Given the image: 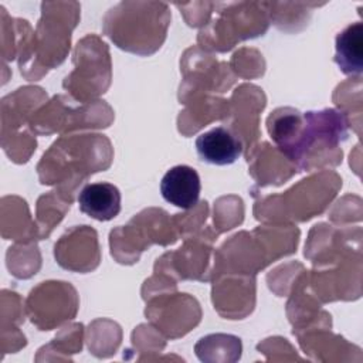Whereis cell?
<instances>
[{"label":"cell","mask_w":363,"mask_h":363,"mask_svg":"<svg viewBox=\"0 0 363 363\" xmlns=\"http://www.w3.org/2000/svg\"><path fill=\"white\" fill-rule=\"evenodd\" d=\"M119 189L108 182L86 184L78 194L79 210L98 221H109L121 211Z\"/></svg>","instance_id":"cell-4"},{"label":"cell","mask_w":363,"mask_h":363,"mask_svg":"<svg viewBox=\"0 0 363 363\" xmlns=\"http://www.w3.org/2000/svg\"><path fill=\"white\" fill-rule=\"evenodd\" d=\"M196 150L200 160L225 166L234 163L242 153L241 139L224 126H216L196 139Z\"/></svg>","instance_id":"cell-3"},{"label":"cell","mask_w":363,"mask_h":363,"mask_svg":"<svg viewBox=\"0 0 363 363\" xmlns=\"http://www.w3.org/2000/svg\"><path fill=\"white\" fill-rule=\"evenodd\" d=\"M160 193L167 203L182 210H189L194 207L200 199V176L187 164L173 166L162 177Z\"/></svg>","instance_id":"cell-2"},{"label":"cell","mask_w":363,"mask_h":363,"mask_svg":"<svg viewBox=\"0 0 363 363\" xmlns=\"http://www.w3.org/2000/svg\"><path fill=\"white\" fill-rule=\"evenodd\" d=\"M346 118L335 109L301 113L294 108H279L268 118V132L278 147L291 159L302 160L319 142L336 145L346 139Z\"/></svg>","instance_id":"cell-1"},{"label":"cell","mask_w":363,"mask_h":363,"mask_svg":"<svg viewBox=\"0 0 363 363\" xmlns=\"http://www.w3.org/2000/svg\"><path fill=\"white\" fill-rule=\"evenodd\" d=\"M335 62L346 75H357L363 71V24L360 21L347 26L336 37Z\"/></svg>","instance_id":"cell-5"}]
</instances>
